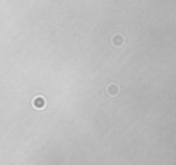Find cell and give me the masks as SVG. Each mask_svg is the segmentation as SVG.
I'll return each mask as SVG.
<instances>
[{
    "label": "cell",
    "instance_id": "3957f363",
    "mask_svg": "<svg viewBox=\"0 0 176 165\" xmlns=\"http://www.w3.org/2000/svg\"><path fill=\"white\" fill-rule=\"evenodd\" d=\"M124 42H125V39H124L122 34H114L113 36V45L114 46H122Z\"/></svg>",
    "mask_w": 176,
    "mask_h": 165
},
{
    "label": "cell",
    "instance_id": "6da1fadb",
    "mask_svg": "<svg viewBox=\"0 0 176 165\" xmlns=\"http://www.w3.org/2000/svg\"><path fill=\"white\" fill-rule=\"evenodd\" d=\"M105 93L108 96H111V97H116V96L121 93V88H119L118 83H108L105 87Z\"/></svg>",
    "mask_w": 176,
    "mask_h": 165
},
{
    "label": "cell",
    "instance_id": "7a4b0ae2",
    "mask_svg": "<svg viewBox=\"0 0 176 165\" xmlns=\"http://www.w3.org/2000/svg\"><path fill=\"white\" fill-rule=\"evenodd\" d=\"M45 99L42 97V96H37V97H34L33 99V107L34 108H37V110H42V108H45Z\"/></svg>",
    "mask_w": 176,
    "mask_h": 165
}]
</instances>
